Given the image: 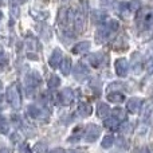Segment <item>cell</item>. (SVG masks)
Listing matches in <instances>:
<instances>
[{
  "mask_svg": "<svg viewBox=\"0 0 153 153\" xmlns=\"http://www.w3.org/2000/svg\"><path fill=\"white\" fill-rule=\"evenodd\" d=\"M7 101L13 109H19L22 103V97H20V91H19V86L18 83H12L7 87Z\"/></svg>",
  "mask_w": 153,
  "mask_h": 153,
  "instance_id": "obj_1",
  "label": "cell"
},
{
  "mask_svg": "<svg viewBox=\"0 0 153 153\" xmlns=\"http://www.w3.org/2000/svg\"><path fill=\"white\" fill-rule=\"evenodd\" d=\"M86 16H87V3L83 1V4L76 10L74 13V27L78 32H82L86 26Z\"/></svg>",
  "mask_w": 153,
  "mask_h": 153,
  "instance_id": "obj_2",
  "label": "cell"
},
{
  "mask_svg": "<svg viewBox=\"0 0 153 153\" xmlns=\"http://www.w3.org/2000/svg\"><path fill=\"white\" fill-rule=\"evenodd\" d=\"M27 114H28L31 118L39 120V121H46L48 118V111L46 109L40 108L38 105H30L27 106Z\"/></svg>",
  "mask_w": 153,
  "mask_h": 153,
  "instance_id": "obj_3",
  "label": "cell"
},
{
  "mask_svg": "<svg viewBox=\"0 0 153 153\" xmlns=\"http://www.w3.org/2000/svg\"><path fill=\"white\" fill-rule=\"evenodd\" d=\"M101 134V128L95 124H90L87 125L86 130H85V140L87 143H94Z\"/></svg>",
  "mask_w": 153,
  "mask_h": 153,
  "instance_id": "obj_4",
  "label": "cell"
},
{
  "mask_svg": "<svg viewBox=\"0 0 153 153\" xmlns=\"http://www.w3.org/2000/svg\"><path fill=\"white\" fill-rule=\"evenodd\" d=\"M114 69H116V73L118 76H126L128 71H129V63L125 58H120L114 63Z\"/></svg>",
  "mask_w": 153,
  "mask_h": 153,
  "instance_id": "obj_5",
  "label": "cell"
},
{
  "mask_svg": "<svg viewBox=\"0 0 153 153\" xmlns=\"http://www.w3.org/2000/svg\"><path fill=\"white\" fill-rule=\"evenodd\" d=\"M71 16H73V11L71 10H69L67 7L61 8L59 12H58V24H61L62 27H66Z\"/></svg>",
  "mask_w": 153,
  "mask_h": 153,
  "instance_id": "obj_6",
  "label": "cell"
},
{
  "mask_svg": "<svg viewBox=\"0 0 153 153\" xmlns=\"http://www.w3.org/2000/svg\"><path fill=\"white\" fill-rule=\"evenodd\" d=\"M106 55H103L102 53H95V54H91V55L87 58L89 63L93 67H101L102 65L106 63Z\"/></svg>",
  "mask_w": 153,
  "mask_h": 153,
  "instance_id": "obj_7",
  "label": "cell"
},
{
  "mask_svg": "<svg viewBox=\"0 0 153 153\" xmlns=\"http://www.w3.org/2000/svg\"><path fill=\"white\" fill-rule=\"evenodd\" d=\"M73 75H74V78L76 81H85V79L89 76V70H87V67L85 66L83 63L79 62V63L75 66L74 71H73Z\"/></svg>",
  "mask_w": 153,
  "mask_h": 153,
  "instance_id": "obj_8",
  "label": "cell"
},
{
  "mask_svg": "<svg viewBox=\"0 0 153 153\" xmlns=\"http://www.w3.org/2000/svg\"><path fill=\"white\" fill-rule=\"evenodd\" d=\"M73 98H74L73 97V90L69 89V87H66V89L62 90L61 94L58 95V102L63 106H67L73 102Z\"/></svg>",
  "mask_w": 153,
  "mask_h": 153,
  "instance_id": "obj_9",
  "label": "cell"
},
{
  "mask_svg": "<svg viewBox=\"0 0 153 153\" xmlns=\"http://www.w3.org/2000/svg\"><path fill=\"white\" fill-rule=\"evenodd\" d=\"M62 59H63V54H62V51L59 50V48H55V50L53 51V54H51L50 59H48V65H50L53 69H58V67L61 66Z\"/></svg>",
  "mask_w": 153,
  "mask_h": 153,
  "instance_id": "obj_10",
  "label": "cell"
},
{
  "mask_svg": "<svg viewBox=\"0 0 153 153\" xmlns=\"http://www.w3.org/2000/svg\"><path fill=\"white\" fill-rule=\"evenodd\" d=\"M110 31L106 28V26H101L95 32V39H97L98 43H105L110 38Z\"/></svg>",
  "mask_w": 153,
  "mask_h": 153,
  "instance_id": "obj_11",
  "label": "cell"
},
{
  "mask_svg": "<svg viewBox=\"0 0 153 153\" xmlns=\"http://www.w3.org/2000/svg\"><path fill=\"white\" fill-rule=\"evenodd\" d=\"M141 103H143V101H141L140 98H130L126 103V108L130 113L136 114V113H138V110H140Z\"/></svg>",
  "mask_w": 153,
  "mask_h": 153,
  "instance_id": "obj_12",
  "label": "cell"
},
{
  "mask_svg": "<svg viewBox=\"0 0 153 153\" xmlns=\"http://www.w3.org/2000/svg\"><path fill=\"white\" fill-rule=\"evenodd\" d=\"M36 30H38V32H39L40 38H43V39H46V40L51 39V30H50V27H48L47 24H45V23L38 24Z\"/></svg>",
  "mask_w": 153,
  "mask_h": 153,
  "instance_id": "obj_13",
  "label": "cell"
},
{
  "mask_svg": "<svg viewBox=\"0 0 153 153\" xmlns=\"http://www.w3.org/2000/svg\"><path fill=\"white\" fill-rule=\"evenodd\" d=\"M106 13L105 12H102V11H100V10H94V11H91V22L93 23H95V24H101V23H103V22L106 20Z\"/></svg>",
  "mask_w": 153,
  "mask_h": 153,
  "instance_id": "obj_14",
  "label": "cell"
},
{
  "mask_svg": "<svg viewBox=\"0 0 153 153\" xmlns=\"http://www.w3.org/2000/svg\"><path fill=\"white\" fill-rule=\"evenodd\" d=\"M78 113H79V116H82V117H89L90 114L93 113L91 105L87 102H81L78 106Z\"/></svg>",
  "mask_w": 153,
  "mask_h": 153,
  "instance_id": "obj_15",
  "label": "cell"
},
{
  "mask_svg": "<svg viewBox=\"0 0 153 153\" xmlns=\"http://www.w3.org/2000/svg\"><path fill=\"white\" fill-rule=\"evenodd\" d=\"M97 113L101 118H108V116L110 114V108L108 106V103L101 102V103H98V106H97Z\"/></svg>",
  "mask_w": 153,
  "mask_h": 153,
  "instance_id": "obj_16",
  "label": "cell"
},
{
  "mask_svg": "<svg viewBox=\"0 0 153 153\" xmlns=\"http://www.w3.org/2000/svg\"><path fill=\"white\" fill-rule=\"evenodd\" d=\"M90 48V42H79L73 47V53L74 54H82V53H86L87 50Z\"/></svg>",
  "mask_w": 153,
  "mask_h": 153,
  "instance_id": "obj_17",
  "label": "cell"
},
{
  "mask_svg": "<svg viewBox=\"0 0 153 153\" xmlns=\"http://www.w3.org/2000/svg\"><path fill=\"white\" fill-rule=\"evenodd\" d=\"M108 101H110L113 103H121L125 101V95L120 91H113L110 94H108Z\"/></svg>",
  "mask_w": 153,
  "mask_h": 153,
  "instance_id": "obj_18",
  "label": "cell"
},
{
  "mask_svg": "<svg viewBox=\"0 0 153 153\" xmlns=\"http://www.w3.org/2000/svg\"><path fill=\"white\" fill-rule=\"evenodd\" d=\"M103 125H105V128H108V129H117L120 125V121L116 118V117H108V118H105V122H103Z\"/></svg>",
  "mask_w": 153,
  "mask_h": 153,
  "instance_id": "obj_19",
  "label": "cell"
},
{
  "mask_svg": "<svg viewBox=\"0 0 153 153\" xmlns=\"http://www.w3.org/2000/svg\"><path fill=\"white\" fill-rule=\"evenodd\" d=\"M61 70L65 75H67L71 70V59L70 58H63L61 62Z\"/></svg>",
  "mask_w": 153,
  "mask_h": 153,
  "instance_id": "obj_20",
  "label": "cell"
},
{
  "mask_svg": "<svg viewBox=\"0 0 153 153\" xmlns=\"http://www.w3.org/2000/svg\"><path fill=\"white\" fill-rule=\"evenodd\" d=\"M152 116H153V105L149 103V105L145 106V109H144V111H143V121L148 122L149 120L152 118Z\"/></svg>",
  "mask_w": 153,
  "mask_h": 153,
  "instance_id": "obj_21",
  "label": "cell"
},
{
  "mask_svg": "<svg viewBox=\"0 0 153 153\" xmlns=\"http://www.w3.org/2000/svg\"><path fill=\"white\" fill-rule=\"evenodd\" d=\"M113 143H114V136L108 134V136H105V137L102 138L101 146H102V148H105V149H108V148H110V146H113Z\"/></svg>",
  "mask_w": 153,
  "mask_h": 153,
  "instance_id": "obj_22",
  "label": "cell"
},
{
  "mask_svg": "<svg viewBox=\"0 0 153 153\" xmlns=\"http://www.w3.org/2000/svg\"><path fill=\"white\" fill-rule=\"evenodd\" d=\"M59 83H61V79H59V76H56V75H51L47 81L48 89H56V87L59 86Z\"/></svg>",
  "mask_w": 153,
  "mask_h": 153,
  "instance_id": "obj_23",
  "label": "cell"
},
{
  "mask_svg": "<svg viewBox=\"0 0 153 153\" xmlns=\"http://www.w3.org/2000/svg\"><path fill=\"white\" fill-rule=\"evenodd\" d=\"M106 26V28L110 31V34H113V32H116L117 30H118V27H120V23L116 20V19H113V20H109L108 23L105 24Z\"/></svg>",
  "mask_w": 153,
  "mask_h": 153,
  "instance_id": "obj_24",
  "label": "cell"
},
{
  "mask_svg": "<svg viewBox=\"0 0 153 153\" xmlns=\"http://www.w3.org/2000/svg\"><path fill=\"white\" fill-rule=\"evenodd\" d=\"M8 132H10V126H8L5 118L1 116V114H0V133H3V134H7Z\"/></svg>",
  "mask_w": 153,
  "mask_h": 153,
  "instance_id": "obj_25",
  "label": "cell"
},
{
  "mask_svg": "<svg viewBox=\"0 0 153 153\" xmlns=\"http://www.w3.org/2000/svg\"><path fill=\"white\" fill-rule=\"evenodd\" d=\"M74 39V35H73V32H70V30H65L63 28V31H62V40H63L65 43H69V40L71 42V40Z\"/></svg>",
  "mask_w": 153,
  "mask_h": 153,
  "instance_id": "obj_26",
  "label": "cell"
},
{
  "mask_svg": "<svg viewBox=\"0 0 153 153\" xmlns=\"http://www.w3.org/2000/svg\"><path fill=\"white\" fill-rule=\"evenodd\" d=\"M10 11H11V16H12V18H18L19 16V7H18V3H16L15 0H11Z\"/></svg>",
  "mask_w": 153,
  "mask_h": 153,
  "instance_id": "obj_27",
  "label": "cell"
},
{
  "mask_svg": "<svg viewBox=\"0 0 153 153\" xmlns=\"http://www.w3.org/2000/svg\"><path fill=\"white\" fill-rule=\"evenodd\" d=\"M26 46H27V50L28 51H35L38 47V42L34 38H28V39L26 40Z\"/></svg>",
  "mask_w": 153,
  "mask_h": 153,
  "instance_id": "obj_28",
  "label": "cell"
},
{
  "mask_svg": "<svg viewBox=\"0 0 153 153\" xmlns=\"http://www.w3.org/2000/svg\"><path fill=\"white\" fill-rule=\"evenodd\" d=\"M144 26L146 28H152L153 27V12H149L145 15V18H144Z\"/></svg>",
  "mask_w": 153,
  "mask_h": 153,
  "instance_id": "obj_29",
  "label": "cell"
},
{
  "mask_svg": "<svg viewBox=\"0 0 153 153\" xmlns=\"http://www.w3.org/2000/svg\"><path fill=\"white\" fill-rule=\"evenodd\" d=\"M31 13H32V16H34L35 19H40V20H45V19L48 16L47 12H42V11H38V12H36L35 10H32Z\"/></svg>",
  "mask_w": 153,
  "mask_h": 153,
  "instance_id": "obj_30",
  "label": "cell"
},
{
  "mask_svg": "<svg viewBox=\"0 0 153 153\" xmlns=\"http://www.w3.org/2000/svg\"><path fill=\"white\" fill-rule=\"evenodd\" d=\"M141 3L140 0H132V1L128 4V7H129V11H137L138 8H140Z\"/></svg>",
  "mask_w": 153,
  "mask_h": 153,
  "instance_id": "obj_31",
  "label": "cell"
},
{
  "mask_svg": "<svg viewBox=\"0 0 153 153\" xmlns=\"http://www.w3.org/2000/svg\"><path fill=\"white\" fill-rule=\"evenodd\" d=\"M113 117H116L117 120L118 118H125V111L122 110V109H120V108L113 109Z\"/></svg>",
  "mask_w": 153,
  "mask_h": 153,
  "instance_id": "obj_32",
  "label": "cell"
},
{
  "mask_svg": "<svg viewBox=\"0 0 153 153\" xmlns=\"http://www.w3.org/2000/svg\"><path fill=\"white\" fill-rule=\"evenodd\" d=\"M7 65H8V58L4 54H1L0 55V70H4L7 67Z\"/></svg>",
  "mask_w": 153,
  "mask_h": 153,
  "instance_id": "obj_33",
  "label": "cell"
},
{
  "mask_svg": "<svg viewBox=\"0 0 153 153\" xmlns=\"http://www.w3.org/2000/svg\"><path fill=\"white\" fill-rule=\"evenodd\" d=\"M145 69H146V73H148V74H153V58H149L148 61H146Z\"/></svg>",
  "mask_w": 153,
  "mask_h": 153,
  "instance_id": "obj_34",
  "label": "cell"
},
{
  "mask_svg": "<svg viewBox=\"0 0 153 153\" xmlns=\"http://www.w3.org/2000/svg\"><path fill=\"white\" fill-rule=\"evenodd\" d=\"M35 153H46L45 144H42V143L36 144V145H35Z\"/></svg>",
  "mask_w": 153,
  "mask_h": 153,
  "instance_id": "obj_35",
  "label": "cell"
},
{
  "mask_svg": "<svg viewBox=\"0 0 153 153\" xmlns=\"http://www.w3.org/2000/svg\"><path fill=\"white\" fill-rule=\"evenodd\" d=\"M19 136H20V134H18V133H13V134H12V137H11V140H12L13 141V143H20V137H19Z\"/></svg>",
  "mask_w": 153,
  "mask_h": 153,
  "instance_id": "obj_36",
  "label": "cell"
},
{
  "mask_svg": "<svg viewBox=\"0 0 153 153\" xmlns=\"http://www.w3.org/2000/svg\"><path fill=\"white\" fill-rule=\"evenodd\" d=\"M50 153H65V151L61 148H55V149H53V151H50Z\"/></svg>",
  "mask_w": 153,
  "mask_h": 153,
  "instance_id": "obj_37",
  "label": "cell"
},
{
  "mask_svg": "<svg viewBox=\"0 0 153 153\" xmlns=\"http://www.w3.org/2000/svg\"><path fill=\"white\" fill-rule=\"evenodd\" d=\"M22 152H23V153H31V152H30V149H28V146H26V145L22 146Z\"/></svg>",
  "mask_w": 153,
  "mask_h": 153,
  "instance_id": "obj_38",
  "label": "cell"
},
{
  "mask_svg": "<svg viewBox=\"0 0 153 153\" xmlns=\"http://www.w3.org/2000/svg\"><path fill=\"white\" fill-rule=\"evenodd\" d=\"M0 153H11V152H10V149L3 148V149H0Z\"/></svg>",
  "mask_w": 153,
  "mask_h": 153,
  "instance_id": "obj_39",
  "label": "cell"
},
{
  "mask_svg": "<svg viewBox=\"0 0 153 153\" xmlns=\"http://www.w3.org/2000/svg\"><path fill=\"white\" fill-rule=\"evenodd\" d=\"M18 4H20V3H24V1H27V0H15Z\"/></svg>",
  "mask_w": 153,
  "mask_h": 153,
  "instance_id": "obj_40",
  "label": "cell"
},
{
  "mask_svg": "<svg viewBox=\"0 0 153 153\" xmlns=\"http://www.w3.org/2000/svg\"><path fill=\"white\" fill-rule=\"evenodd\" d=\"M1 54H4V53H3V47L0 46V55H1Z\"/></svg>",
  "mask_w": 153,
  "mask_h": 153,
  "instance_id": "obj_41",
  "label": "cell"
},
{
  "mask_svg": "<svg viewBox=\"0 0 153 153\" xmlns=\"http://www.w3.org/2000/svg\"><path fill=\"white\" fill-rule=\"evenodd\" d=\"M66 153H76V152H75V151H67Z\"/></svg>",
  "mask_w": 153,
  "mask_h": 153,
  "instance_id": "obj_42",
  "label": "cell"
},
{
  "mask_svg": "<svg viewBox=\"0 0 153 153\" xmlns=\"http://www.w3.org/2000/svg\"><path fill=\"white\" fill-rule=\"evenodd\" d=\"M1 18H3V13H1V11H0V20H1Z\"/></svg>",
  "mask_w": 153,
  "mask_h": 153,
  "instance_id": "obj_43",
  "label": "cell"
},
{
  "mask_svg": "<svg viewBox=\"0 0 153 153\" xmlns=\"http://www.w3.org/2000/svg\"><path fill=\"white\" fill-rule=\"evenodd\" d=\"M0 1H1V0H0Z\"/></svg>",
  "mask_w": 153,
  "mask_h": 153,
  "instance_id": "obj_44",
  "label": "cell"
}]
</instances>
